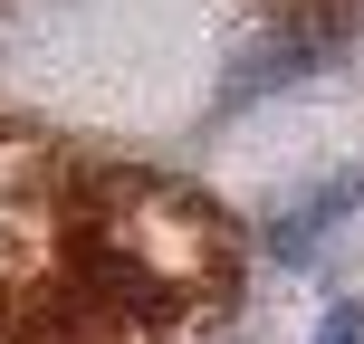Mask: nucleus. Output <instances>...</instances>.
<instances>
[{
  "label": "nucleus",
  "instance_id": "nucleus-1",
  "mask_svg": "<svg viewBox=\"0 0 364 344\" xmlns=\"http://www.w3.org/2000/svg\"><path fill=\"white\" fill-rule=\"evenodd\" d=\"M316 344H364V306H336L326 326H316Z\"/></svg>",
  "mask_w": 364,
  "mask_h": 344
}]
</instances>
